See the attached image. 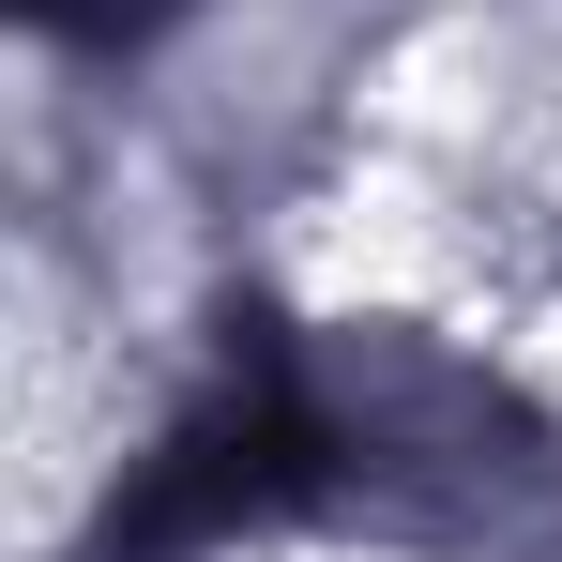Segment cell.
<instances>
[{
  "mask_svg": "<svg viewBox=\"0 0 562 562\" xmlns=\"http://www.w3.org/2000/svg\"><path fill=\"white\" fill-rule=\"evenodd\" d=\"M319 457H335V426L304 411L289 350L244 319V350L213 366V395H198L183 426L137 457V486L106 502L92 562H198V548H228V532H259V517H289V502L319 486Z\"/></svg>",
  "mask_w": 562,
  "mask_h": 562,
  "instance_id": "6da1fadb",
  "label": "cell"
},
{
  "mask_svg": "<svg viewBox=\"0 0 562 562\" xmlns=\"http://www.w3.org/2000/svg\"><path fill=\"white\" fill-rule=\"evenodd\" d=\"M168 0H31V31H77V46H122V31H153Z\"/></svg>",
  "mask_w": 562,
  "mask_h": 562,
  "instance_id": "7a4b0ae2",
  "label": "cell"
}]
</instances>
